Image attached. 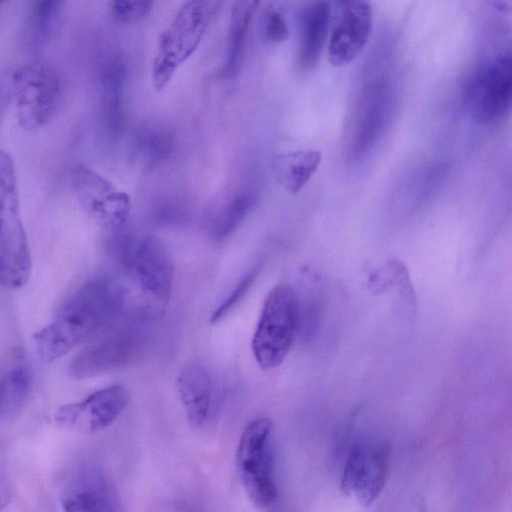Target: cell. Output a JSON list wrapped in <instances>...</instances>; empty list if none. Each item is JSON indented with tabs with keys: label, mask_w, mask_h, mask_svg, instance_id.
<instances>
[{
	"label": "cell",
	"mask_w": 512,
	"mask_h": 512,
	"mask_svg": "<svg viewBox=\"0 0 512 512\" xmlns=\"http://www.w3.org/2000/svg\"><path fill=\"white\" fill-rule=\"evenodd\" d=\"M316 149L283 152L273 159L272 170L277 183L287 192L298 193L310 180L321 162Z\"/></svg>",
	"instance_id": "44dd1931"
},
{
	"label": "cell",
	"mask_w": 512,
	"mask_h": 512,
	"mask_svg": "<svg viewBox=\"0 0 512 512\" xmlns=\"http://www.w3.org/2000/svg\"><path fill=\"white\" fill-rule=\"evenodd\" d=\"M332 6L327 1L307 4L301 13L298 64L303 70L319 62L328 35Z\"/></svg>",
	"instance_id": "e0dca14e"
},
{
	"label": "cell",
	"mask_w": 512,
	"mask_h": 512,
	"mask_svg": "<svg viewBox=\"0 0 512 512\" xmlns=\"http://www.w3.org/2000/svg\"><path fill=\"white\" fill-rule=\"evenodd\" d=\"M174 149L171 129L160 122H146L140 125L131 142L132 158L148 168L162 164Z\"/></svg>",
	"instance_id": "7402d4cb"
},
{
	"label": "cell",
	"mask_w": 512,
	"mask_h": 512,
	"mask_svg": "<svg viewBox=\"0 0 512 512\" xmlns=\"http://www.w3.org/2000/svg\"><path fill=\"white\" fill-rule=\"evenodd\" d=\"M133 271L141 292L149 301L143 318L161 315L171 296L174 267L169 250L159 238L148 236L141 241Z\"/></svg>",
	"instance_id": "8fae6325"
},
{
	"label": "cell",
	"mask_w": 512,
	"mask_h": 512,
	"mask_svg": "<svg viewBox=\"0 0 512 512\" xmlns=\"http://www.w3.org/2000/svg\"><path fill=\"white\" fill-rule=\"evenodd\" d=\"M259 267L255 266L247 272L231 290L230 294L215 309L211 315L210 321L216 323L226 317L238 304L252 287L257 275Z\"/></svg>",
	"instance_id": "d4e9b609"
},
{
	"label": "cell",
	"mask_w": 512,
	"mask_h": 512,
	"mask_svg": "<svg viewBox=\"0 0 512 512\" xmlns=\"http://www.w3.org/2000/svg\"><path fill=\"white\" fill-rule=\"evenodd\" d=\"M176 387L190 425L195 428L202 426L211 409L212 384L209 373L198 363H188L180 370Z\"/></svg>",
	"instance_id": "2e32d148"
},
{
	"label": "cell",
	"mask_w": 512,
	"mask_h": 512,
	"mask_svg": "<svg viewBox=\"0 0 512 512\" xmlns=\"http://www.w3.org/2000/svg\"><path fill=\"white\" fill-rule=\"evenodd\" d=\"M142 342V331L136 326L118 327L81 351L71 361L69 373L83 380L122 368L137 356Z\"/></svg>",
	"instance_id": "9c48e42d"
},
{
	"label": "cell",
	"mask_w": 512,
	"mask_h": 512,
	"mask_svg": "<svg viewBox=\"0 0 512 512\" xmlns=\"http://www.w3.org/2000/svg\"><path fill=\"white\" fill-rule=\"evenodd\" d=\"M152 9L147 0H117L110 3L112 16L123 23H134L145 18Z\"/></svg>",
	"instance_id": "484cf974"
},
{
	"label": "cell",
	"mask_w": 512,
	"mask_h": 512,
	"mask_svg": "<svg viewBox=\"0 0 512 512\" xmlns=\"http://www.w3.org/2000/svg\"><path fill=\"white\" fill-rule=\"evenodd\" d=\"M263 35L269 43H281L288 39L289 28L283 15L277 10L267 11L263 19Z\"/></svg>",
	"instance_id": "4316f807"
},
{
	"label": "cell",
	"mask_w": 512,
	"mask_h": 512,
	"mask_svg": "<svg viewBox=\"0 0 512 512\" xmlns=\"http://www.w3.org/2000/svg\"><path fill=\"white\" fill-rule=\"evenodd\" d=\"M257 202L256 195L246 189L229 192L214 201L204 217V230L215 241H223L243 223Z\"/></svg>",
	"instance_id": "9a60e30c"
},
{
	"label": "cell",
	"mask_w": 512,
	"mask_h": 512,
	"mask_svg": "<svg viewBox=\"0 0 512 512\" xmlns=\"http://www.w3.org/2000/svg\"><path fill=\"white\" fill-rule=\"evenodd\" d=\"M129 392L123 384H113L86 398L61 405L54 414L62 428L94 434L111 426L126 409Z\"/></svg>",
	"instance_id": "30bf717a"
},
{
	"label": "cell",
	"mask_w": 512,
	"mask_h": 512,
	"mask_svg": "<svg viewBox=\"0 0 512 512\" xmlns=\"http://www.w3.org/2000/svg\"><path fill=\"white\" fill-rule=\"evenodd\" d=\"M71 186L83 211L107 231L126 224L130 198L104 176L77 163L71 170Z\"/></svg>",
	"instance_id": "52a82bcc"
},
{
	"label": "cell",
	"mask_w": 512,
	"mask_h": 512,
	"mask_svg": "<svg viewBox=\"0 0 512 512\" xmlns=\"http://www.w3.org/2000/svg\"><path fill=\"white\" fill-rule=\"evenodd\" d=\"M2 505H3V499H2L1 492H0V511H1V509H2Z\"/></svg>",
	"instance_id": "83f0119b"
},
{
	"label": "cell",
	"mask_w": 512,
	"mask_h": 512,
	"mask_svg": "<svg viewBox=\"0 0 512 512\" xmlns=\"http://www.w3.org/2000/svg\"><path fill=\"white\" fill-rule=\"evenodd\" d=\"M11 92L19 126L33 131L47 124L58 110L62 88L58 74L42 63H32L14 71Z\"/></svg>",
	"instance_id": "5b68a950"
},
{
	"label": "cell",
	"mask_w": 512,
	"mask_h": 512,
	"mask_svg": "<svg viewBox=\"0 0 512 512\" xmlns=\"http://www.w3.org/2000/svg\"><path fill=\"white\" fill-rule=\"evenodd\" d=\"M299 308L293 289L275 286L266 297L252 338L251 348L263 369L278 367L286 358L296 336Z\"/></svg>",
	"instance_id": "3957f363"
},
{
	"label": "cell",
	"mask_w": 512,
	"mask_h": 512,
	"mask_svg": "<svg viewBox=\"0 0 512 512\" xmlns=\"http://www.w3.org/2000/svg\"><path fill=\"white\" fill-rule=\"evenodd\" d=\"M135 235L126 226L108 231L105 246L111 259L123 270H133L140 246Z\"/></svg>",
	"instance_id": "cb8c5ba5"
},
{
	"label": "cell",
	"mask_w": 512,
	"mask_h": 512,
	"mask_svg": "<svg viewBox=\"0 0 512 512\" xmlns=\"http://www.w3.org/2000/svg\"><path fill=\"white\" fill-rule=\"evenodd\" d=\"M125 65L117 55H110L101 64L100 90L103 122L111 135H117L124 121Z\"/></svg>",
	"instance_id": "d6986e66"
},
{
	"label": "cell",
	"mask_w": 512,
	"mask_h": 512,
	"mask_svg": "<svg viewBox=\"0 0 512 512\" xmlns=\"http://www.w3.org/2000/svg\"><path fill=\"white\" fill-rule=\"evenodd\" d=\"M1 4H2V3L0 2V7H1Z\"/></svg>",
	"instance_id": "f1b7e54d"
},
{
	"label": "cell",
	"mask_w": 512,
	"mask_h": 512,
	"mask_svg": "<svg viewBox=\"0 0 512 512\" xmlns=\"http://www.w3.org/2000/svg\"><path fill=\"white\" fill-rule=\"evenodd\" d=\"M64 2L46 0L33 2L25 26V40L32 50L44 48L59 25Z\"/></svg>",
	"instance_id": "603a6c76"
},
{
	"label": "cell",
	"mask_w": 512,
	"mask_h": 512,
	"mask_svg": "<svg viewBox=\"0 0 512 512\" xmlns=\"http://www.w3.org/2000/svg\"><path fill=\"white\" fill-rule=\"evenodd\" d=\"M272 431L273 423L269 418L252 420L242 432L236 451L242 485L250 500L259 507L271 505L278 495Z\"/></svg>",
	"instance_id": "277c9868"
},
{
	"label": "cell",
	"mask_w": 512,
	"mask_h": 512,
	"mask_svg": "<svg viewBox=\"0 0 512 512\" xmlns=\"http://www.w3.org/2000/svg\"><path fill=\"white\" fill-rule=\"evenodd\" d=\"M390 467L387 444L370 439L356 442L347 455L341 478V490L365 506L382 492Z\"/></svg>",
	"instance_id": "ba28073f"
},
{
	"label": "cell",
	"mask_w": 512,
	"mask_h": 512,
	"mask_svg": "<svg viewBox=\"0 0 512 512\" xmlns=\"http://www.w3.org/2000/svg\"><path fill=\"white\" fill-rule=\"evenodd\" d=\"M220 3L186 1L160 33L152 63V84L161 91L200 45Z\"/></svg>",
	"instance_id": "7a4b0ae2"
},
{
	"label": "cell",
	"mask_w": 512,
	"mask_h": 512,
	"mask_svg": "<svg viewBox=\"0 0 512 512\" xmlns=\"http://www.w3.org/2000/svg\"><path fill=\"white\" fill-rule=\"evenodd\" d=\"M60 502L63 512H120L101 474L83 466L65 474Z\"/></svg>",
	"instance_id": "5bb4252c"
},
{
	"label": "cell",
	"mask_w": 512,
	"mask_h": 512,
	"mask_svg": "<svg viewBox=\"0 0 512 512\" xmlns=\"http://www.w3.org/2000/svg\"><path fill=\"white\" fill-rule=\"evenodd\" d=\"M258 4L256 1H238L232 6L221 67V74L225 78L234 77L242 67L249 28Z\"/></svg>",
	"instance_id": "ffe728a7"
},
{
	"label": "cell",
	"mask_w": 512,
	"mask_h": 512,
	"mask_svg": "<svg viewBox=\"0 0 512 512\" xmlns=\"http://www.w3.org/2000/svg\"><path fill=\"white\" fill-rule=\"evenodd\" d=\"M332 29L328 57L333 66L350 63L366 45L373 25L371 5L365 1H340L331 10Z\"/></svg>",
	"instance_id": "7c38bea8"
},
{
	"label": "cell",
	"mask_w": 512,
	"mask_h": 512,
	"mask_svg": "<svg viewBox=\"0 0 512 512\" xmlns=\"http://www.w3.org/2000/svg\"><path fill=\"white\" fill-rule=\"evenodd\" d=\"M512 100L510 53H503L482 66L469 81L464 103L471 118L489 124L504 118Z\"/></svg>",
	"instance_id": "8992f818"
},
{
	"label": "cell",
	"mask_w": 512,
	"mask_h": 512,
	"mask_svg": "<svg viewBox=\"0 0 512 512\" xmlns=\"http://www.w3.org/2000/svg\"><path fill=\"white\" fill-rule=\"evenodd\" d=\"M31 384L29 362L22 352L15 351L0 371V420H9L21 412Z\"/></svg>",
	"instance_id": "ac0fdd59"
},
{
	"label": "cell",
	"mask_w": 512,
	"mask_h": 512,
	"mask_svg": "<svg viewBox=\"0 0 512 512\" xmlns=\"http://www.w3.org/2000/svg\"><path fill=\"white\" fill-rule=\"evenodd\" d=\"M123 304L122 289L113 280L101 276L87 281L62 302L47 325L34 333L39 359L50 364L66 355L112 324Z\"/></svg>",
	"instance_id": "6da1fadb"
},
{
	"label": "cell",
	"mask_w": 512,
	"mask_h": 512,
	"mask_svg": "<svg viewBox=\"0 0 512 512\" xmlns=\"http://www.w3.org/2000/svg\"><path fill=\"white\" fill-rule=\"evenodd\" d=\"M31 269V252L19 202L0 205V284L18 289L27 283Z\"/></svg>",
	"instance_id": "4fadbf2b"
}]
</instances>
